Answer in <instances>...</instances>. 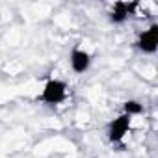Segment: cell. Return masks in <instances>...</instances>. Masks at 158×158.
I'll use <instances>...</instances> for the list:
<instances>
[{
    "label": "cell",
    "mask_w": 158,
    "mask_h": 158,
    "mask_svg": "<svg viewBox=\"0 0 158 158\" xmlns=\"http://www.w3.org/2000/svg\"><path fill=\"white\" fill-rule=\"evenodd\" d=\"M65 99H67V84L63 80H60V78H50V80L45 82L43 91L39 95V101L43 104L56 106V104H61Z\"/></svg>",
    "instance_id": "1"
},
{
    "label": "cell",
    "mask_w": 158,
    "mask_h": 158,
    "mask_svg": "<svg viewBox=\"0 0 158 158\" xmlns=\"http://www.w3.org/2000/svg\"><path fill=\"white\" fill-rule=\"evenodd\" d=\"M128 128H130V117H128L127 114H121V115L115 117V119L110 123V127H108V138H110V141H112V143H119V141L127 136Z\"/></svg>",
    "instance_id": "2"
},
{
    "label": "cell",
    "mask_w": 158,
    "mask_h": 158,
    "mask_svg": "<svg viewBox=\"0 0 158 158\" xmlns=\"http://www.w3.org/2000/svg\"><path fill=\"white\" fill-rule=\"evenodd\" d=\"M69 63H71V69H73L76 74H82V73H86V71L89 69V65H91V56H89L84 48L74 47V48L71 50V54H69Z\"/></svg>",
    "instance_id": "3"
},
{
    "label": "cell",
    "mask_w": 158,
    "mask_h": 158,
    "mask_svg": "<svg viewBox=\"0 0 158 158\" xmlns=\"http://www.w3.org/2000/svg\"><path fill=\"white\" fill-rule=\"evenodd\" d=\"M138 48L141 52H147V54H152L158 47V26L156 24H151L149 30L141 32L139 37H138Z\"/></svg>",
    "instance_id": "4"
},
{
    "label": "cell",
    "mask_w": 158,
    "mask_h": 158,
    "mask_svg": "<svg viewBox=\"0 0 158 158\" xmlns=\"http://www.w3.org/2000/svg\"><path fill=\"white\" fill-rule=\"evenodd\" d=\"M138 2H115L112 11H110V21L115 24L125 23L130 15H134V10L138 8Z\"/></svg>",
    "instance_id": "5"
},
{
    "label": "cell",
    "mask_w": 158,
    "mask_h": 158,
    "mask_svg": "<svg viewBox=\"0 0 158 158\" xmlns=\"http://www.w3.org/2000/svg\"><path fill=\"white\" fill-rule=\"evenodd\" d=\"M141 112H143V104L138 102V101H127V102L123 104V114H127L128 117H132V115H139Z\"/></svg>",
    "instance_id": "6"
}]
</instances>
